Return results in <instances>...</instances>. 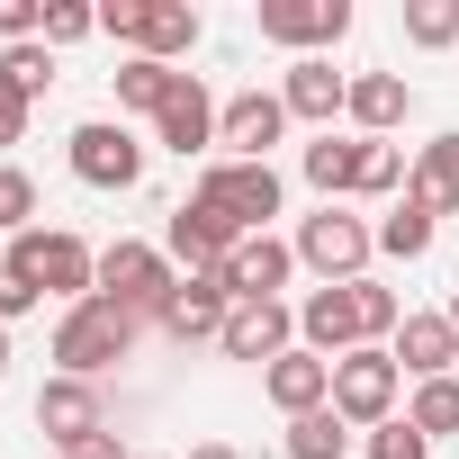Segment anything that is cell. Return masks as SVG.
I'll return each mask as SVG.
<instances>
[{"label": "cell", "instance_id": "6da1fadb", "mask_svg": "<svg viewBox=\"0 0 459 459\" xmlns=\"http://www.w3.org/2000/svg\"><path fill=\"white\" fill-rule=\"evenodd\" d=\"M135 325H144V316H126V307H108V298L64 307V325H55V369H64V378H100V369H117V360L135 351Z\"/></svg>", "mask_w": 459, "mask_h": 459}, {"label": "cell", "instance_id": "7a4b0ae2", "mask_svg": "<svg viewBox=\"0 0 459 459\" xmlns=\"http://www.w3.org/2000/svg\"><path fill=\"white\" fill-rule=\"evenodd\" d=\"M10 271H28L37 298H64V307L100 298V253H91L82 235H64V225H37V235H19V244H10Z\"/></svg>", "mask_w": 459, "mask_h": 459}, {"label": "cell", "instance_id": "3957f363", "mask_svg": "<svg viewBox=\"0 0 459 459\" xmlns=\"http://www.w3.org/2000/svg\"><path fill=\"white\" fill-rule=\"evenodd\" d=\"M289 244H298V271H316L325 289H342V280H360V271H369L378 225H369V216H351V207H316Z\"/></svg>", "mask_w": 459, "mask_h": 459}, {"label": "cell", "instance_id": "277c9868", "mask_svg": "<svg viewBox=\"0 0 459 459\" xmlns=\"http://www.w3.org/2000/svg\"><path fill=\"white\" fill-rule=\"evenodd\" d=\"M100 37H117V46L153 55V64H180V55L198 46V10H189V0H108V10H100Z\"/></svg>", "mask_w": 459, "mask_h": 459}, {"label": "cell", "instance_id": "5b68a950", "mask_svg": "<svg viewBox=\"0 0 459 459\" xmlns=\"http://www.w3.org/2000/svg\"><path fill=\"white\" fill-rule=\"evenodd\" d=\"M64 162H73L82 189H135V180H144V144H135L126 117H82V126L64 135Z\"/></svg>", "mask_w": 459, "mask_h": 459}, {"label": "cell", "instance_id": "8992f818", "mask_svg": "<svg viewBox=\"0 0 459 459\" xmlns=\"http://www.w3.org/2000/svg\"><path fill=\"white\" fill-rule=\"evenodd\" d=\"M171 289H180V271H171L162 244H126V235H117V244L100 253V298H108V307H126V316H162Z\"/></svg>", "mask_w": 459, "mask_h": 459}, {"label": "cell", "instance_id": "52a82bcc", "mask_svg": "<svg viewBox=\"0 0 459 459\" xmlns=\"http://www.w3.org/2000/svg\"><path fill=\"white\" fill-rule=\"evenodd\" d=\"M396 387H405V369H396V351L387 342H360V351H342L333 360V414L342 423H387L396 414Z\"/></svg>", "mask_w": 459, "mask_h": 459}, {"label": "cell", "instance_id": "ba28073f", "mask_svg": "<svg viewBox=\"0 0 459 459\" xmlns=\"http://www.w3.org/2000/svg\"><path fill=\"white\" fill-rule=\"evenodd\" d=\"M189 198H207L216 216H235L244 235H271V216H280V171H271V162H207Z\"/></svg>", "mask_w": 459, "mask_h": 459}, {"label": "cell", "instance_id": "9c48e42d", "mask_svg": "<svg viewBox=\"0 0 459 459\" xmlns=\"http://www.w3.org/2000/svg\"><path fill=\"white\" fill-rule=\"evenodd\" d=\"M216 351H225V360H253V369H271L280 351H298V307H289V298H244L235 316H225Z\"/></svg>", "mask_w": 459, "mask_h": 459}, {"label": "cell", "instance_id": "30bf717a", "mask_svg": "<svg viewBox=\"0 0 459 459\" xmlns=\"http://www.w3.org/2000/svg\"><path fill=\"white\" fill-rule=\"evenodd\" d=\"M253 19H262L271 46H289V55L307 64L316 46H342V37H351V0H262Z\"/></svg>", "mask_w": 459, "mask_h": 459}, {"label": "cell", "instance_id": "8fae6325", "mask_svg": "<svg viewBox=\"0 0 459 459\" xmlns=\"http://www.w3.org/2000/svg\"><path fill=\"white\" fill-rule=\"evenodd\" d=\"M280 135H289V100H280V91H235V100H225V117H216L225 162H271Z\"/></svg>", "mask_w": 459, "mask_h": 459}, {"label": "cell", "instance_id": "7c38bea8", "mask_svg": "<svg viewBox=\"0 0 459 459\" xmlns=\"http://www.w3.org/2000/svg\"><path fill=\"white\" fill-rule=\"evenodd\" d=\"M225 316H235L225 262H216V271H180V289H171V307H162V333H171V342H216Z\"/></svg>", "mask_w": 459, "mask_h": 459}, {"label": "cell", "instance_id": "4fadbf2b", "mask_svg": "<svg viewBox=\"0 0 459 459\" xmlns=\"http://www.w3.org/2000/svg\"><path fill=\"white\" fill-rule=\"evenodd\" d=\"M298 342L316 351V360H342V351H360L369 333H360V289L342 280V289H307L298 298Z\"/></svg>", "mask_w": 459, "mask_h": 459}, {"label": "cell", "instance_id": "5bb4252c", "mask_svg": "<svg viewBox=\"0 0 459 459\" xmlns=\"http://www.w3.org/2000/svg\"><path fill=\"white\" fill-rule=\"evenodd\" d=\"M244 244V225L235 216H216L207 198H189V207H171V235H162V253H171V271H216L225 253Z\"/></svg>", "mask_w": 459, "mask_h": 459}, {"label": "cell", "instance_id": "9a60e30c", "mask_svg": "<svg viewBox=\"0 0 459 459\" xmlns=\"http://www.w3.org/2000/svg\"><path fill=\"white\" fill-rule=\"evenodd\" d=\"M37 432L55 441V450H73V441H91V432H108V405H100V387L91 378H46L37 387Z\"/></svg>", "mask_w": 459, "mask_h": 459}, {"label": "cell", "instance_id": "2e32d148", "mask_svg": "<svg viewBox=\"0 0 459 459\" xmlns=\"http://www.w3.org/2000/svg\"><path fill=\"white\" fill-rule=\"evenodd\" d=\"M298 280V244H280V235H244L235 253H225V289H235V307L244 298H280Z\"/></svg>", "mask_w": 459, "mask_h": 459}, {"label": "cell", "instance_id": "e0dca14e", "mask_svg": "<svg viewBox=\"0 0 459 459\" xmlns=\"http://www.w3.org/2000/svg\"><path fill=\"white\" fill-rule=\"evenodd\" d=\"M262 396H271V405H280V414L298 423V414H316V405H333V360H316V351L298 342V351H280V360L262 369Z\"/></svg>", "mask_w": 459, "mask_h": 459}, {"label": "cell", "instance_id": "ac0fdd59", "mask_svg": "<svg viewBox=\"0 0 459 459\" xmlns=\"http://www.w3.org/2000/svg\"><path fill=\"white\" fill-rule=\"evenodd\" d=\"M280 100H289V117H307V126H325V135H333V117L351 108V73H333L325 55H307V64H289Z\"/></svg>", "mask_w": 459, "mask_h": 459}, {"label": "cell", "instance_id": "d6986e66", "mask_svg": "<svg viewBox=\"0 0 459 459\" xmlns=\"http://www.w3.org/2000/svg\"><path fill=\"white\" fill-rule=\"evenodd\" d=\"M298 171H307V189H325V207H342V198H360L369 135H316V144L298 153Z\"/></svg>", "mask_w": 459, "mask_h": 459}, {"label": "cell", "instance_id": "ffe728a7", "mask_svg": "<svg viewBox=\"0 0 459 459\" xmlns=\"http://www.w3.org/2000/svg\"><path fill=\"white\" fill-rule=\"evenodd\" d=\"M387 351H396V369H405L414 387H423V378H450V360H459V325H450V316H405Z\"/></svg>", "mask_w": 459, "mask_h": 459}, {"label": "cell", "instance_id": "44dd1931", "mask_svg": "<svg viewBox=\"0 0 459 459\" xmlns=\"http://www.w3.org/2000/svg\"><path fill=\"white\" fill-rule=\"evenodd\" d=\"M216 117H225V108L198 91V73H180V91H171V108L153 117V135H162V144L189 162V153H207V144H216Z\"/></svg>", "mask_w": 459, "mask_h": 459}, {"label": "cell", "instance_id": "7402d4cb", "mask_svg": "<svg viewBox=\"0 0 459 459\" xmlns=\"http://www.w3.org/2000/svg\"><path fill=\"white\" fill-rule=\"evenodd\" d=\"M405 108H414V91H405V73H351V126L369 135V144H387V126H405Z\"/></svg>", "mask_w": 459, "mask_h": 459}, {"label": "cell", "instance_id": "603a6c76", "mask_svg": "<svg viewBox=\"0 0 459 459\" xmlns=\"http://www.w3.org/2000/svg\"><path fill=\"white\" fill-rule=\"evenodd\" d=\"M405 198H423L432 216H450V207H459V126H450V135H432V144L414 153V180H405Z\"/></svg>", "mask_w": 459, "mask_h": 459}, {"label": "cell", "instance_id": "cb8c5ba5", "mask_svg": "<svg viewBox=\"0 0 459 459\" xmlns=\"http://www.w3.org/2000/svg\"><path fill=\"white\" fill-rule=\"evenodd\" d=\"M108 82H117V108H135V117H162V108H171V91H180V73H171V64H153V55H126Z\"/></svg>", "mask_w": 459, "mask_h": 459}, {"label": "cell", "instance_id": "d4e9b609", "mask_svg": "<svg viewBox=\"0 0 459 459\" xmlns=\"http://www.w3.org/2000/svg\"><path fill=\"white\" fill-rule=\"evenodd\" d=\"M432 235H441V216H432L423 198H396V207L378 216V253H387V262H423Z\"/></svg>", "mask_w": 459, "mask_h": 459}, {"label": "cell", "instance_id": "484cf974", "mask_svg": "<svg viewBox=\"0 0 459 459\" xmlns=\"http://www.w3.org/2000/svg\"><path fill=\"white\" fill-rule=\"evenodd\" d=\"M289 459H351V423H342L333 405L298 414V423H289Z\"/></svg>", "mask_w": 459, "mask_h": 459}, {"label": "cell", "instance_id": "4316f807", "mask_svg": "<svg viewBox=\"0 0 459 459\" xmlns=\"http://www.w3.org/2000/svg\"><path fill=\"white\" fill-rule=\"evenodd\" d=\"M405 423H414L423 441L459 432V378H423V387H414V405H405Z\"/></svg>", "mask_w": 459, "mask_h": 459}, {"label": "cell", "instance_id": "83f0119b", "mask_svg": "<svg viewBox=\"0 0 459 459\" xmlns=\"http://www.w3.org/2000/svg\"><path fill=\"white\" fill-rule=\"evenodd\" d=\"M405 37H414L423 55L459 46V0H405Z\"/></svg>", "mask_w": 459, "mask_h": 459}, {"label": "cell", "instance_id": "f1b7e54d", "mask_svg": "<svg viewBox=\"0 0 459 459\" xmlns=\"http://www.w3.org/2000/svg\"><path fill=\"white\" fill-rule=\"evenodd\" d=\"M0 82H10L19 100H37L46 82H55V46L37 37V46H0Z\"/></svg>", "mask_w": 459, "mask_h": 459}, {"label": "cell", "instance_id": "f546056e", "mask_svg": "<svg viewBox=\"0 0 459 459\" xmlns=\"http://www.w3.org/2000/svg\"><path fill=\"white\" fill-rule=\"evenodd\" d=\"M0 235H37V180L19 171V162H0Z\"/></svg>", "mask_w": 459, "mask_h": 459}, {"label": "cell", "instance_id": "4dcf8cb0", "mask_svg": "<svg viewBox=\"0 0 459 459\" xmlns=\"http://www.w3.org/2000/svg\"><path fill=\"white\" fill-rule=\"evenodd\" d=\"M414 180V162L396 153V144H369V171H360V198H396Z\"/></svg>", "mask_w": 459, "mask_h": 459}, {"label": "cell", "instance_id": "1f68e13d", "mask_svg": "<svg viewBox=\"0 0 459 459\" xmlns=\"http://www.w3.org/2000/svg\"><path fill=\"white\" fill-rule=\"evenodd\" d=\"M369 459H432V441H423L405 414H387V423L369 432Z\"/></svg>", "mask_w": 459, "mask_h": 459}, {"label": "cell", "instance_id": "d6a6232c", "mask_svg": "<svg viewBox=\"0 0 459 459\" xmlns=\"http://www.w3.org/2000/svg\"><path fill=\"white\" fill-rule=\"evenodd\" d=\"M100 28V10H82V0H46V46H82Z\"/></svg>", "mask_w": 459, "mask_h": 459}, {"label": "cell", "instance_id": "836d02e7", "mask_svg": "<svg viewBox=\"0 0 459 459\" xmlns=\"http://www.w3.org/2000/svg\"><path fill=\"white\" fill-rule=\"evenodd\" d=\"M37 307H46V298H37V280L0 262V325H19V316H37Z\"/></svg>", "mask_w": 459, "mask_h": 459}, {"label": "cell", "instance_id": "e575fe53", "mask_svg": "<svg viewBox=\"0 0 459 459\" xmlns=\"http://www.w3.org/2000/svg\"><path fill=\"white\" fill-rule=\"evenodd\" d=\"M28 108H37V100H19L10 82H0V153H10V144H28Z\"/></svg>", "mask_w": 459, "mask_h": 459}, {"label": "cell", "instance_id": "d590c367", "mask_svg": "<svg viewBox=\"0 0 459 459\" xmlns=\"http://www.w3.org/2000/svg\"><path fill=\"white\" fill-rule=\"evenodd\" d=\"M55 459H126V432H91V441H73V450H55Z\"/></svg>", "mask_w": 459, "mask_h": 459}, {"label": "cell", "instance_id": "8d00e7d4", "mask_svg": "<svg viewBox=\"0 0 459 459\" xmlns=\"http://www.w3.org/2000/svg\"><path fill=\"white\" fill-rule=\"evenodd\" d=\"M189 459H244V450H235V441H198Z\"/></svg>", "mask_w": 459, "mask_h": 459}, {"label": "cell", "instance_id": "74e56055", "mask_svg": "<svg viewBox=\"0 0 459 459\" xmlns=\"http://www.w3.org/2000/svg\"><path fill=\"white\" fill-rule=\"evenodd\" d=\"M0 378H10V325H0Z\"/></svg>", "mask_w": 459, "mask_h": 459}, {"label": "cell", "instance_id": "f35d334b", "mask_svg": "<svg viewBox=\"0 0 459 459\" xmlns=\"http://www.w3.org/2000/svg\"><path fill=\"white\" fill-rule=\"evenodd\" d=\"M441 316H450V325H459V289H450V307H441Z\"/></svg>", "mask_w": 459, "mask_h": 459}]
</instances>
